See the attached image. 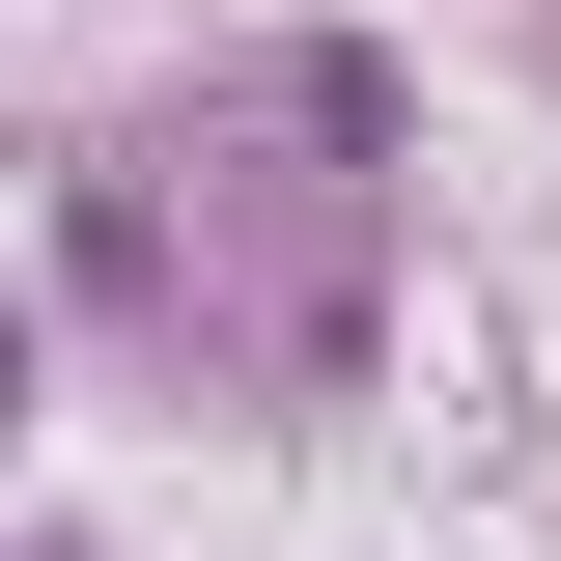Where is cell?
Returning a JSON list of instances; mask_svg holds the SVG:
<instances>
[{
  "label": "cell",
  "mask_w": 561,
  "mask_h": 561,
  "mask_svg": "<svg viewBox=\"0 0 561 561\" xmlns=\"http://www.w3.org/2000/svg\"><path fill=\"white\" fill-rule=\"evenodd\" d=\"M0 421H28V309H0Z\"/></svg>",
  "instance_id": "6da1fadb"
}]
</instances>
